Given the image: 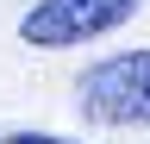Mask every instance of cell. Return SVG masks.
Instances as JSON below:
<instances>
[{
	"label": "cell",
	"mask_w": 150,
	"mask_h": 144,
	"mask_svg": "<svg viewBox=\"0 0 150 144\" xmlns=\"http://www.w3.org/2000/svg\"><path fill=\"white\" fill-rule=\"evenodd\" d=\"M75 94H81V113L100 125H150V50L94 63Z\"/></svg>",
	"instance_id": "1"
},
{
	"label": "cell",
	"mask_w": 150,
	"mask_h": 144,
	"mask_svg": "<svg viewBox=\"0 0 150 144\" xmlns=\"http://www.w3.org/2000/svg\"><path fill=\"white\" fill-rule=\"evenodd\" d=\"M0 144H69V138H50V132H6Z\"/></svg>",
	"instance_id": "3"
},
{
	"label": "cell",
	"mask_w": 150,
	"mask_h": 144,
	"mask_svg": "<svg viewBox=\"0 0 150 144\" xmlns=\"http://www.w3.org/2000/svg\"><path fill=\"white\" fill-rule=\"evenodd\" d=\"M138 6L144 0H38L25 19H19V38L31 50H69V44L119 31Z\"/></svg>",
	"instance_id": "2"
}]
</instances>
